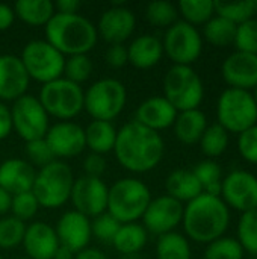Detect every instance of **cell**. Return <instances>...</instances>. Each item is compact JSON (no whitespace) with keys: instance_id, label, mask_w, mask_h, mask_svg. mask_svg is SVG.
Wrapping results in <instances>:
<instances>
[{"instance_id":"1","label":"cell","mask_w":257,"mask_h":259,"mask_svg":"<svg viewBox=\"0 0 257 259\" xmlns=\"http://www.w3.org/2000/svg\"><path fill=\"white\" fill-rule=\"evenodd\" d=\"M114 153L120 165L127 171L147 173L162 161L165 143L161 134L130 121L117 131Z\"/></svg>"},{"instance_id":"2","label":"cell","mask_w":257,"mask_h":259,"mask_svg":"<svg viewBox=\"0 0 257 259\" xmlns=\"http://www.w3.org/2000/svg\"><path fill=\"white\" fill-rule=\"evenodd\" d=\"M230 214L221 197L200 194L183 209V229L195 243H212L223 237L229 228Z\"/></svg>"},{"instance_id":"3","label":"cell","mask_w":257,"mask_h":259,"mask_svg":"<svg viewBox=\"0 0 257 259\" xmlns=\"http://www.w3.org/2000/svg\"><path fill=\"white\" fill-rule=\"evenodd\" d=\"M45 41L67 56L88 55L97 44L95 24L80 14H55L44 26Z\"/></svg>"},{"instance_id":"4","label":"cell","mask_w":257,"mask_h":259,"mask_svg":"<svg viewBox=\"0 0 257 259\" xmlns=\"http://www.w3.org/2000/svg\"><path fill=\"white\" fill-rule=\"evenodd\" d=\"M150 202V188L142 181L135 178H123L109 188L106 212H109L121 225L136 223L142 219Z\"/></svg>"},{"instance_id":"5","label":"cell","mask_w":257,"mask_h":259,"mask_svg":"<svg viewBox=\"0 0 257 259\" xmlns=\"http://www.w3.org/2000/svg\"><path fill=\"white\" fill-rule=\"evenodd\" d=\"M74 181L70 165L56 159L36 171L32 193L41 208L56 209L70 200Z\"/></svg>"},{"instance_id":"6","label":"cell","mask_w":257,"mask_h":259,"mask_svg":"<svg viewBox=\"0 0 257 259\" xmlns=\"http://www.w3.org/2000/svg\"><path fill=\"white\" fill-rule=\"evenodd\" d=\"M38 100L48 114L59 121H71L83 111L85 91L65 77L55 79L41 87Z\"/></svg>"},{"instance_id":"7","label":"cell","mask_w":257,"mask_h":259,"mask_svg":"<svg viewBox=\"0 0 257 259\" xmlns=\"http://www.w3.org/2000/svg\"><path fill=\"white\" fill-rule=\"evenodd\" d=\"M127 103V91L121 80L103 77L85 91L83 109L92 120L109 121L115 120Z\"/></svg>"},{"instance_id":"8","label":"cell","mask_w":257,"mask_h":259,"mask_svg":"<svg viewBox=\"0 0 257 259\" xmlns=\"http://www.w3.org/2000/svg\"><path fill=\"white\" fill-rule=\"evenodd\" d=\"M204 88L191 65H173L164 77V97L177 112L198 109Z\"/></svg>"},{"instance_id":"9","label":"cell","mask_w":257,"mask_h":259,"mask_svg":"<svg viewBox=\"0 0 257 259\" xmlns=\"http://www.w3.org/2000/svg\"><path fill=\"white\" fill-rule=\"evenodd\" d=\"M218 124L227 132L242 134L256 126L257 105L253 94L245 90L227 88L218 99Z\"/></svg>"},{"instance_id":"10","label":"cell","mask_w":257,"mask_h":259,"mask_svg":"<svg viewBox=\"0 0 257 259\" xmlns=\"http://www.w3.org/2000/svg\"><path fill=\"white\" fill-rule=\"evenodd\" d=\"M20 59L29 77L42 85L62 77L65 56L45 39L29 41L23 47Z\"/></svg>"},{"instance_id":"11","label":"cell","mask_w":257,"mask_h":259,"mask_svg":"<svg viewBox=\"0 0 257 259\" xmlns=\"http://www.w3.org/2000/svg\"><path fill=\"white\" fill-rule=\"evenodd\" d=\"M12 129L26 143L41 140L50 127V117L42 108L38 97L24 94L14 102L11 108Z\"/></svg>"},{"instance_id":"12","label":"cell","mask_w":257,"mask_h":259,"mask_svg":"<svg viewBox=\"0 0 257 259\" xmlns=\"http://www.w3.org/2000/svg\"><path fill=\"white\" fill-rule=\"evenodd\" d=\"M162 46L174 65H191L201 55L203 39L195 26L177 20L167 29Z\"/></svg>"},{"instance_id":"13","label":"cell","mask_w":257,"mask_h":259,"mask_svg":"<svg viewBox=\"0 0 257 259\" xmlns=\"http://www.w3.org/2000/svg\"><path fill=\"white\" fill-rule=\"evenodd\" d=\"M109 187L101 178L82 176L74 181L70 200L74 211L83 214L88 219H94L108 209Z\"/></svg>"},{"instance_id":"14","label":"cell","mask_w":257,"mask_h":259,"mask_svg":"<svg viewBox=\"0 0 257 259\" xmlns=\"http://www.w3.org/2000/svg\"><path fill=\"white\" fill-rule=\"evenodd\" d=\"M183 203L177 202L170 196H159L151 199L142 215V226L147 232L155 234L158 237L165 235L168 232H174V229L182 223L183 219Z\"/></svg>"},{"instance_id":"15","label":"cell","mask_w":257,"mask_h":259,"mask_svg":"<svg viewBox=\"0 0 257 259\" xmlns=\"http://www.w3.org/2000/svg\"><path fill=\"white\" fill-rule=\"evenodd\" d=\"M223 202L236 211L248 212L257 208V178L254 175L235 170L223 179L221 196Z\"/></svg>"},{"instance_id":"16","label":"cell","mask_w":257,"mask_h":259,"mask_svg":"<svg viewBox=\"0 0 257 259\" xmlns=\"http://www.w3.org/2000/svg\"><path fill=\"white\" fill-rule=\"evenodd\" d=\"M44 140L59 161L74 158L86 149L85 129L74 121H58L52 124Z\"/></svg>"},{"instance_id":"17","label":"cell","mask_w":257,"mask_h":259,"mask_svg":"<svg viewBox=\"0 0 257 259\" xmlns=\"http://www.w3.org/2000/svg\"><path fill=\"white\" fill-rule=\"evenodd\" d=\"M95 27L108 44H124L136 29V18L129 8L115 5L101 14Z\"/></svg>"},{"instance_id":"18","label":"cell","mask_w":257,"mask_h":259,"mask_svg":"<svg viewBox=\"0 0 257 259\" xmlns=\"http://www.w3.org/2000/svg\"><path fill=\"white\" fill-rule=\"evenodd\" d=\"M30 77L15 55H0V102H15L29 88Z\"/></svg>"},{"instance_id":"19","label":"cell","mask_w":257,"mask_h":259,"mask_svg":"<svg viewBox=\"0 0 257 259\" xmlns=\"http://www.w3.org/2000/svg\"><path fill=\"white\" fill-rule=\"evenodd\" d=\"M59 244L77 253L82 249L88 247L92 234H91V220L83 214L71 209L61 215L55 228Z\"/></svg>"},{"instance_id":"20","label":"cell","mask_w":257,"mask_h":259,"mask_svg":"<svg viewBox=\"0 0 257 259\" xmlns=\"http://www.w3.org/2000/svg\"><path fill=\"white\" fill-rule=\"evenodd\" d=\"M221 73L230 88L250 91L257 87V56L236 50L223 62Z\"/></svg>"},{"instance_id":"21","label":"cell","mask_w":257,"mask_h":259,"mask_svg":"<svg viewBox=\"0 0 257 259\" xmlns=\"http://www.w3.org/2000/svg\"><path fill=\"white\" fill-rule=\"evenodd\" d=\"M21 246L24 247L27 258L53 259L61 244L53 226L44 222H35L26 226Z\"/></svg>"},{"instance_id":"22","label":"cell","mask_w":257,"mask_h":259,"mask_svg":"<svg viewBox=\"0 0 257 259\" xmlns=\"http://www.w3.org/2000/svg\"><path fill=\"white\" fill-rule=\"evenodd\" d=\"M177 114L179 112L176 111V108L164 96H155L144 100L138 106L135 121L159 134L161 131L168 129L174 124Z\"/></svg>"},{"instance_id":"23","label":"cell","mask_w":257,"mask_h":259,"mask_svg":"<svg viewBox=\"0 0 257 259\" xmlns=\"http://www.w3.org/2000/svg\"><path fill=\"white\" fill-rule=\"evenodd\" d=\"M35 176L36 170L29 161L11 158L0 164V188L11 196L32 191Z\"/></svg>"},{"instance_id":"24","label":"cell","mask_w":257,"mask_h":259,"mask_svg":"<svg viewBox=\"0 0 257 259\" xmlns=\"http://www.w3.org/2000/svg\"><path fill=\"white\" fill-rule=\"evenodd\" d=\"M127 55L130 65L147 70L159 64L164 55V46L155 35H139L127 46Z\"/></svg>"},{"instance_id":"25","label":"cell","mask_w":257,"mask_h":259,"mask_svg":"<svg viewBox=\"0 0 257 259\" xmlns=\"http://www.w3.org/2000/svg\"><path fill=\"white\" fill-rule=\"evenodd\" d=\"M165 190L167 196L176 199L177 202L189 203L191 200L197 199L200 194H203L201 185L194 176L192 170H174L173 173L168 175L165 181Z\"/></svg>"},{"instance_id":"26","label":"cell","mask_w":257,"mask_h":259,"mask_svg":"<svg viewBox=\"0 0 257 259\" xmlns=\"http://www.w3.org/2000/svg\"><path fill=\"white\" fill-rule=\"evenodd\" d=\"M173 126L177 140L183 144L191 146L200 143L204 131L208 129V120L200 109H191L179 112Z\"/></svg>"},{"instance_id":"27","label":"cell","mask_w":257,"mask_h":259,"mask_svg":"<svg viewBox=\"0 0 257 259\" xmlns=\"http://www.w3.org/2000/svg\"><path fill=\"white\" fill-rule=\"evenodd\" d=\"M147 240L148 232L141 223H124L120 226L115 238L112 240V246L118 253L124 256H133L144 249Z\"/></svg>"},{"instance_id":"28","label":"cell","mask_w":257,"mask_h":259,"mask_svg":"<svg viewBox=\"0 0 257 259\" xmlns=\"http://www.w3.org/2000/svg\"><path fill=\"white\" fill-rule=\"evenodd\" d=\"M85 140L86 147L91 150V153L103 156L109 152H114L117 141V129L109 121L92 120L85 129Z\"/></svg>"},{"instance_id":"29","label":"cell","mask_w":257,"mask_h":259,"mask_svg":"<svg viewBox=\"0 0 257 259\" xmlns=\"http://www.w3.org/2000/svg\"><path fill=\"white\" fill-rule=\"evenodd\" d=\"M15 17L29 26H45L56 14L55 5L50 0H18L14 5Z\"/></svg>"},{"instance_id":"30","label":"cell","mask_w":257,"mask_h":259,"mask_svg":"<svg viewBox=\"0 0 257 259\" xmlns=\"http://www.w3.org/2000/svg\"><path fill=\"white\" fill-rule=\"evenodd\" d=\"M158 259H191L189 241L177 232L161 235L156 244Z\"/></svg>"},{"instance_id":"31","label":"cell","mask_w":257,"mask_h":259,"mask_svg":"<svg viewBox=\"0 0 257 259\" xmlns=\"http://www.w3.org/2000/svg\"><path fill=\"white\" fill-rule=\"evenodd\" d=\"M194 176L201 185V190L204 194L211 196H221V187H223V170L215 161H201L197 164L192 170Z\"/></svg>"},{"instance_id":"32","label":"cell","mask_w":257,"mask_h":259,"mask_svg":"<svg viewBox=\"0 0 257 259\" xmlns=\"http://www.w3.org/2000/svg\"><path fill=\"white\" fill-rule=\"evenodd\" d=\"M238 26L223 17H212L204 24V36L206 39L218 47L229 46L235 41Z\"/></svg>"},{"instance_id":"33","label":"cell","mask_w":257,"mask_h":259,"mask_svg":"<svg viewBox=\"0 0 257 259\" xmlns=\"http://www.w3.org/2000/svg\"><path fill=\"white\" fill-rule=\"evenodd\" d=\"M177 11L183 15V21L192 26L206 24L215 12L211 0H182L177 5Z\"/></svg>"},{"instance_id":"34","label":"cell","mask_w":257,"mask_h":259,"mask_svg":"<svg viewBox=\"0 0 257 259\" xmlns=\"http://www.w3.org/2000/svg\"><path fill=\"white\" fill-rule=\"evenodd\" d=\"M214 9L218 17H223L236 26L248 21L256 14L254 0L248 2H238V3H227V2H214Z\"/></svg>"},{"instance_id":"35","label":"cell","mask_w":257,"mask_h":259,"mask_svg":"<svg viewBox=\"0 0 257 259\" xmlns=\"http://www.w3.org/2000/svg\"><path fill=\"white\" fill-rule=\"evenodd\" d=\"M177 6L167 0L150 2L145 8V18L155 27H170L177 21Z\"/></svg>"},{"instance_id":"36","label":"cell","mask_w":257,"mask_h":259,"mask_svg":"<svg viewBox=\"0 0 257 259\" xmlns=\"http://www.w3.org/2000/svg\"><path fill=\"white\" fill-rule=\"evenodd\" d=\"M200 146L206 156L209 158L221 156L229 146V132L218 123L208 126V129L204 131L200 140Z\"/></svg>"},{"instance_id":"37","label":"cell","mask_w":257,"mask_h":259,"mask_svg":"<svg viewBox=\"0 0 257 259\" xmlns=\"http://www.w3.org/2000/svg\"><path fill=\"white\" fill-rule=\"evenodd\" d=\"M26 223L9 215L0 219V249H15L23 243Z\"/></svg>"},{"instance_id":"38","label":"cell","mask_w":257,"mask_h":259,"mask_svg":"<svg viewBox=\"0 0 257 259\" xmlns=\"http://www.w3.org/2000/svg\"><path fill=\"white\" fill-rule=\"evenodd\" d=\"M91 74H92V61L89 59L88 55H74L65 58L62 77L77 85H82L89 79Z\"/></svg>"},{"instance_id":"39","label":"cell","mask_w":257,"mask_h":259,"mask_svg":"<svg viewBox=\"0 0 257 259\" xmlns=\"http://www.w3.org/2000/svg\"><path fill=\"white\" fill-rule=\"evenodd\" d=\"M238 241L244 252L257 255V208L244 212L238 225Z\"/></svg>"},{"instance_id":"40","label":"cell","mask_w":257,"mask_h":259,"mask_svg":"<svg viewBox=\"0 0 257 259\" xmlns=\"http://www.w3.org/2000/svg\"><path fill=\"white\" fill-rule=\"evenodd\" d=\"M204 259H244V249L238 240L221 237L209 243Z\"/></svg>"},{"instance_id":"41","label":"cell","mask_w":257,"mask_h":259,"mask_svg":"<svg viewBox=\"0 0 257 259\" xmlns=\"http://www.w3.org/2000/svg\"><path fill=\"white\" fill-rule=\"evenodd\" d=\"M39 208L41 206H39V203H38V200L32 191H26V193H20V194L12 196V202H11L12 217L18 219L23 223L32 220L38 214Z\"/></svg>"},{"instance_id":"42","label":"cell","mask_w":257,"mask_h":259,"mask_svg":"<svg viewBox=\"0 0 257 259\" xmlns=\"http://www.w3.org/2000/svg\"><path fill=\"white\" fill-rule=\"evenodd\" d=\"M233 44L236 46L238 52L257 56V20L251 18L238 26Z\"/></svg>"},{"instance_id":"43","label":"cell","mask_w":257,"mask_h":259,"mask_svg":"<svg viewBox=\"0 0 257 259\" xmlns=\"http://www.w3.org/2000/svg\"><path fill=\"white\" fill-rule=\"evenodd\" d=\"M121 223L115 220L109 212H103L91 220V234L103 243H112Z\"/></svg>"},{"instance_id":"44","label":"cell","mask_w":257,"mask_h":259,"mask_svg":"<svg viewBox=\"0 0 257 259\" xmlns=\"http://www.w3.org/2000/svg\"><path fill=\"white\" fill-rule=\"evenodd\" d=\"M26 155H27L30 164L33 167H39V168L56 161L55 155L52 153V150L44 138L26 143Z\"/></svg>"},{"instance_id":"45","label":"cell","mask_w":257,"mask_h":259,"mask_svg":"<svg viewBox=\"0 0 257 259\" xmlns=\"http://www.w3.org/2000/svg\"><path fill=\"white\" fill-rule=\"evenodd\" d=\"M238 147H239L241 156L245 161L251 164H257V124L239 134Z\"/></svg>"},{"instance_id":"46","label":"cell","mask_w":257,"mask_h":259,"mask_svg":"<svg viewBox=\"0 0 257 259\" xmlns=\"http://www.w3.org/2000/svg\"><path fill=\"white\" fill-rule=\"evenodd\" d=\"M105 61L108 65L114 68H121L126 64H129V55H127V47L124 44H109L105 53Z\"/></svg>"},{"instance_id":"47","label":"cell","mask_w":257,"mask_h":259,"mask_svg":"<svg viewBox=\"0 0 257 259\" xmlns=\"http://www.w3.org/2000/svg\"><path fill=\"white\" fill-rule=\"evenodd\" d=\"M83 170L85 176L91 178H101V175L106 170V159L101 155L97 153H89L83 159Z\"/></svg>"},{"instance_id":"48","label":"cell","mask_w":257,"mask_h":259,"mask_svg":"<svg viewBox=\"0 0 257 259\" xmlns=\"http://www.w3.org/2000/svg\"><path fill=\"white\" fill-rule=\"evenodd\" d=\"M12 115H11V108L0 102V141L8 138L12 134Z\"/></svg>"},{"instance_id":"49","label":"cell","mask_w":257,"mask_h":259,"mask_svg":"<svg viewBox=\"0 0 257 259\" xmlns=\"http://www.w3.org/2000/svg\"><path fill=\"white\" fill-rule=\"evenodd\" d=\"M15 21V12L14 8L6 5V3H0V32L8 30Z\"/></svg>"},{"instance_id":"50","label":"cell","mask_w":257,"mask_h":259,"mask_svg":"<svg viewBox=\"0 0 257 259\" xmlns=\"http://www.w3.org/2000/svg\"><path fill=\"white\" fill-rule=\"evenodd\" d=\"M53 5L58 14H79V9L82 6L80 0H58Z\"/></svg>"},{"instance_id":"51","label":"cell","mask_w":257,"mask_h":259,"mask_svg":"<svg viewBox=\"0 0 257 259\" xmlns=\"http://www.w3.org/2000/svg\"><path fill=\"white\" fill-rule=\"evenodd\" d=\"M74 259H108L105 255V252H101L100 249L95 247H85L80 252L76 253Z\"/></svg>"},{"instance_id":"52","label":"cell","mask_w":257,"mask_h":259,"mask_svg":"<svg viewBox=\"0 0 257 259\" xmlns=\"http://www.w3.org/2000/svg\"><path fill=\"white\" fill-rule=\"evenodd\" d=\"M11 202H12V196L3 188H0V215L11 211Z\"/></svg>"},{"instance_id":"53","label":"cell","mask_w":257,"mask_h":259,"mask_svg":"<svg viewBox=\"0 0 257 259\" xmlns=\"http://www.w3.org/2000/svg\"><path fill=\"white\" fill-rule=\"evenodd\" d=\"M74 256H76L74 252H71L70 249L64 247V246H59V249L56 250L53 259H74Z\"/></svg>"},{"instance_id":"54","label":"cell","mask_w":257,"mask_h":259,"mask_svg":"<svg viewBox=\"0 0 257 259\" xmlns=\"http://www.w3.org/2000/svg\"><path fill=\"white\" fill-rule=\"evenodd\" d=\"M253 99H254V102H256V105H257V87L254 88V93H253Z\"/></svg>"},{"instance_id":"55","label":"cell","mask_w":257,"mask_h":259,"mask_svg":"<svg viewBox=\"0 0 257 259\" xmlns=\"http://www.w3.org/2000/svg\"><path fill=\"white\" fill-rule=\"evenodd\" d=\"M121 259H136V258H133V256H124V258H121Z\"/></svg>"},{"instance_id":"56","label":"cell","mask_w":257,"mask_h":259,"mask_svg":"<svg viewBox=\"0 0 257 259\" xmlns=\"http://www.w3.org/2000/svg\"><path fill=\"white\" fill-rule=\"evenodd\" d=\"M254 5H256V11H257V0H254Z\"/></svg>"},{"instance_id":"57","label":"cell","mask_w":257,"mask_h":259,"mask_svg":"<svg viewBox=\"0 0 257 259\" xmlns=\"http://www.w3.org/2000/svg\"><path fill=\"white\" fill-rule=\"evenodd\" d=\"M20 259H30V258H27V256H24V258H20Z\"/></svg>"},{"instance_id":"58","label":"cell","mask_w":257,"mask_h":259,"mask_svg":"<svg viewBox=\"0 0 257 259\" xmlns=\"http://www.w3.org/2000/svg\"><path fill=\"white\" fill-rule=\"evenodd\" d=\"M0 259H3V258H2V255H0Z\"/></svg>"}]
</instances>
